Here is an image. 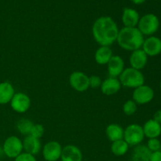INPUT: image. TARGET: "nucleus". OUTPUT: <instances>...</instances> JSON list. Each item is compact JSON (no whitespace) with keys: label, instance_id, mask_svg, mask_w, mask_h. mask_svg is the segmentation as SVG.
Returning a JSON list of instances; mask_svg holds the SVG:
<instances>
[{"label":"nucleus","instance_id":"f257e3e1","mask_svg":"<svg viewBox=\"0 0 161 161\" xmlns=\"http://www.w3.org/2000/svg\"><path fill=\"white\" fill-rule=\"evenodd\" d=\"M119 31L115 20L108 16L98 17L92 26L93 37L100 46L113 45L116 42Z\"/></svg>","mask_w":161,"mask_h":161},{"label":"nucleus","instance_id":"f03ea898","mask_svg":"<svg viewBox=\"0 0 161 161\" xmlns=\"http://www.w3.org/2000/svg\"><path fill=\"white\" fill-rule=\"evenodd\" d=\"M144 39V36L137 27H124L119 31L116 42L123 50L132 52L142 49Z\"/></svg>","mask_w":161,"mask_h":161},{"label":"nucleus","instance_id":"7ed1b4c3","mask_svg":"<svg viewBox=\"0 0 161 161\" xmlns=\"http://www.w3.org/2000/svg\"><path fill=\"white\" fill-rule=\"evenodd\" d=\"M122 86L126 88H135L145 84V76L142 71L137 70L131 67L124 69L119 78Z\"/></svg>","mask_w":161,"mask_h":161},{"label":"nucleus","instance_id":"20e7f679","mask_svg":"<svg viewBox=\"0 0 161 161\" xmlns=\"http://www.w3.org/2000/svg\"><path fill=\"white\" fill-rule=\"evenodd\" d=\"M143 36H153L160 28V20L154 14H146L140 17L138 26Z\"/></svg>","mask_w":161,"mask_h":161},{"label":"nucleus","instance_id":"39448f33","mask_svg":"<svg viewBox=\"0 0 161 161\" xmlns=\"http://www.w3.org/2000/svg\"><path fill=\"white\" fill-rule=\"evenodd\" d=\"M144 131L142 126L138 124H132L124 129V140L129 145V146H138L142 144L145 139Z\"/></svg>","mask_w":161,"mask_h":161},{"label":"nucleus","instance_id":"423d86ee","mask_svg":"<svg viewBox=\"0 0 161 161\" xmlns=\"http://www.w3.org/2000/svg\"><path fill=\"white\" fill-rule=\"evenodd\" d=\"M4 155L8 158L15 159L21 153H23V142L22 140L15 135L9 136L5 140L3 145Z\"/></svg>","mask_w":161,"mask_h":161},{"label":"nucleus","instance_id":"0eeeda50","mask_svg":"<svg viewBox=\"0 0 161 161\" xmlns=\"http://www.w3.org/2000/svg\"><path fill=\"white\" fill-rule=\"evenodd\" d=\"M154 96V90L149 85L143 84L134 89L132 100L135 101L137 105H146L153 100Z\"/></svg>","mask_w":161,"mask_h":161},{"label":"nucleus","instance_id":"6e6552de","mask_svg":"<svg viewBox=\"0 0 161 161\" xmlns=\"http://www.w3.org/2000/svg\"><path fill=\"white\" fill-rule=\"evenodd\" d=\"M69 84L78 92H84L90 88L89 76L80 71H75L69 75Z\"/></svg>","mask_w":161,"mask_h":161},{"label":"nucleus","instance_id":"1a4fd4ad","mask_svg":"<svg viewBox=\"0 0 161 161\" xmlns=\"http://www.w3.org/2000/svg\"><path fill=\"white\" fill-rule=\"evenodd\" d=\"M9 104L11 108L14 112L17 113H24L29 109L31 102L28 94L23 92H17L15 93Z\"/></svg>","mask_w":161,"mask_h":161},{"label":"nucleus","instance_id":"9d476101","mask_svg":"<svg viewBox=\"0 0 161 161\" xmlns=\"http://www.w3.org/2000/svg\"><path fill=\"white\" fill-rule=\"evenodd\" d=\"M62 149L58 142H48L42 147V157L46 161H58L61 159Z\"/></svg>","mask_w":161,"mask_h":161},{"label":"nucleus","instance_id":"9b49d317","mask_svg":"<svg viewBox=\"0 0 161 161\" xmlns=\"http://www.w3.org/2000/svg\"><path fill=\"white\" fill-rule=\"evenodd\" d=\"M142 49L148 57L158 56L161 53V39L155 36H149L144 39Z\"/></svg>","mask_w":161,"mask_h":161},{"label":"nucleus","instance_id":"f8f14e48","mask_svg":"<svg viewBox=\"0 0 161 161\" xmlns=\"http://www.w3.org/2000/svg\"><path fill=\"white\" fill-rule=\"evenodd\" d=\"M125 63L124 59L119 55H113L108 63L107 64L108 73L109 77L119 78L125 69Z\"/></svg>","mask_w":161,"mask_h":161},{"label":"nucleus","instance_id":"ddd939ff","mask_svg":"<svg viewBox=\"0 0 161 161\" xmlns=\"http://www.w3.org/2000/svg\"><path fill=\"white\" fill-rule=\"evenodd\" d=\"M148 58L149 57L143 51L142 49L132 51L129 58V63H130V67L137 70L142 71L147 64Z\"/></svg>","mask_w":161,"mask_h":161},{"label":"nucleus","instance_id":"4468645a","mask_svg":"<svg viewBox=\"0 0 161 161\" xmlns=\"http://www.w3.org/2000/svg\"><path fill=\"white\" fill-rule=\"evenodd\" d=\"M122 85L118 78L108 77L105 80H102L101 85V91L102 94L106 96H112L117 94L120 91Z\"/></svg>","mask_w":161,"mask_h":161},{"label":"nucleus","instance_id":"2eb2a0df","mask_svg":"<svg viewBox=\"0 0 161 161\" xmlns=\"http://www.w3.org/2000/svg\"><path fill=\"white\" fill-rule=\"evenodd\" d=\"M61 160V161H83V153L76 146L68 145L63 147Z\"/></svg>","mask_w":161,"mask_h":161},{"label":"nucleus","instance_id":"dca6fc26","mask_svg":"<svg viewBox=\"0 0 161 161\" xmlns=\"http://www.w3.org/2000/svg\"><path fill=\"white\" fill-rule=\"evenodd\" d=\"M122 22L124 27L135 28L138 26L140 16L138 11L132 8H125L122 14Z\"/></svg>","mask_w":161,"mask_h":161},{"label":"nucleus","instance_id":"f3484780","mask_svg":"<svg viewBox=\"0 0 161 161\" xmlns=\"http://www.w3.org/2000/svg\"><path fill=\"white\" fill-rule=\"evenodd\" d=\"M23 142V149L25 153L31 154V155H37L39 153L42 149V145H41L40 139L36 138L31 135H27L24 140Z\"/></svg>","mask_w":161,"mask_h":161},{"label":"nucleus","instance_id":"a211bd4d","mask_svg":"<svg viewBox=\"0 0 161 161\" xmlns=\"http://www.w3.org/2000/svg\"><path fill=\"white\" fill-rule=\"evenodd\" d=\"M143 131L146 138H158L161 135V124L150 119L146 121L142 126Z\"/></svg>","mask_w":161,"mask_h":161},{"label":"nucleus","instance_id":"6ab92c4d","mask_svg":"<svg viewBox=\"0 0 161 161\" xmlns=\"http://www.w3.org/2000/svg\"><path fill=\"white\" fill-rule=\"evenodd\" d=\"M113 56V50L110 47L100 46L94 53V60L97 64L100 65H105L108 64Z\"/></svg>","mask_w":161,"mask_h":161},{"label":"nucleus","instance_id":"aec40b11","mask_svg":"<svg viewBox=\"0 0 161 161\" xmlns=\"http://www.w3.org/2000/svg\"><path fill=\"white\" fill-rule=\"evenodd\" d=\"M15 94L14 86L9 82L0 83V105H6L10 102Z\"/></svg>","mask_w":161,"mask_h":161},{"label":"nucleus","instance_id":"412c9836","mask_svg":"<svg viewBox=\"0 0 161 161\" xmlns=\"http://www.w3.org/2000/svg\"><path fill=\"white\" fill-rule=\"evenodd\" d=\"M124 129L117 124H108L105 128V135L111 142L124 139Z\"/></svg>","mask_w":161,"mask_h":161},{"label":"nucleus","instance_id":"4be33fe9","mask_svg":"<svg viewBox=\"0 0 161 161\" xmlns=\"http://www.w3.org/2000/svg\"><path fill=\"white\" fill-rule=\"evenodd\" d=\"M151 152L145 145L135 146L131 153L132 161H149Z\"/></svg>","mask_w":161,"mask_h":161},{"label":"nucleus","instance_id":"5701e85b","mask_svg":"<svg viewBox=\"0 0 161 161\" xmlns=\"http://www.w3.org/2000/svg\"><path fill=\"white\" fill-rule=\"evenodd\" d=\"M129 145L124 139L113 142L111 145V152L116 157L124 156L129 150Z\"/></svg>","mask_w":161,"mask_h":161},{"label":"nucleus","instance_id":"b1692460","mask_svg":"<svg viewBox=\"0 0 161 161\" xmlns=\"http://www.w3.org/2000/svg\"><path fill=\"white\" fill-rule=\"evenodd\" d=\"M33 125H34V124H33L32 121L26 119V118H23L17 123V129L20 135L27 136V135H30V132H31Z\"/></svg>","mask_w":161,"mask_h":161},{"label":"nucleus","instance_id":"393cba45","mask_svg":"<svg viewBox=\"0 0 161 161\" xmlns=\"http://www.w3.org/2000/svg\"><path fill=\"white\" fill-rule=\"evenodd\" d=\"M137 110H138V105L132 99H129L123 105V112L127 116H133Z\"/></svg>","mask_w":161,"mask_h":161},{"label":"nucleus","instance_id":"a878e982","mask_svg":"<svg viewBox=\"0 0 161 161\" xmlns=\"http://www.w3.org/2000/svg\"><path fill=\"white\" fill-rule=\"evenodd\" d=\"M44 132H45V128H44V127L42 124H34L29 135H31V136L35 137V138L40 139L43 136Z\"/></svg>","mask_w":161,"mask_h":161},{"label":"nucleus","instance_id":"bb28decb","mask_svg":"<svg viewBox=\"0 0 161 161\" xmlns=\"http://www.w3.org/2000/svg\"><path fill=\"white\" fill-rule=\"evenodd\" d=\"M146 146L151 153L161 150V142L159 138H149Z\"/></svg>","mask_w":161,"mask_h":161},{"label":"nucleus","instance_id":"cd10ccee","mask_svg":"<svg viewBox=\"0 0 161 161\" xmlns=\"http://www.w3.org/2000/svg\"><path fill=\"white\" fill-rule=\"evenodd\" d=\"M102 83V80L101 77L98 75H93L91 76H89V85L90 88H93V89H97V88L101 87V85Z\"/></svg>","mask_w":161,"mask_h":161},{"label":"nucleus","instance_id":"c85d7f7f","mask_svg":"<svg viewBox=\"0 0 161 161\" xmlns=\"http://www.w3.org/2000/svg\"><path fill=\"white\" fill-rule=\"evenodd\" d=\"M14 161H37L34 155L23 152L14 159Z\"/></svg>","mask_w":161,"mask_h":161},{"label":"nucleus","instance_id":"c756f323","mask_svg":"<svg viewBox=\"0 0 161 161\" xmlns=\"http://www.w3.org/2000/svg\"><path fill=\"white\" fill-rule=\"evenodd\" d=\"M149 161H161V150L151 153Z\"/></svg>","mask_w":161,"mask_h":161},{"label":"nucleus","instance_id":"7c9ffc66","mask_svg":"<svg viewBox=\"0 0 161 161\" xmlns=\"http://www.w3.org/2000/svg\"><path fill=\"white\" fill-rule=\"evenodd\" d=\"M153 119H154L155 121H157V123L161 124V109L157 110L153 115Z\"/></svg>","mask_w":161,"mask_h":161},{"label":"nucleus","instance_id":"2f4dec72","mask_svg":"<svg viewBox=\"0 0 161 161\" xmlns=\"http://www.w3.org/2000/svg\"><path fill=\"white\" fill-rule=\"evenodd\" d=\"M146 1V0H131L132 3H133L134 4H135V5L143 4V3H144Z\"/></svg>","mask_w":161,"mask_h":161},{"label":"nucleus","instance_id":"473e14b6","mask_svg":"<svg viewBox=\"0 0 161 161\" xmlns=\"http://www.w3.org/2000/svg\"><path fill=\"white\" fill-rule=\"evenodd\" d=\"M2 155H4V153H3V146H0V157H1Z\"/></svg>","mask_w":161,"mask_h":161},{"label":"nucleus","instance_id":"72a5a7b5","mask_svg":"<svg viewBox=\"0 0 161 161\" xmlns=\"http://www.w3.org/2000/svg\"><path fill=\"white\" fill-rule=\"evenodd\" d=\"M160 91H161V80H160Z\"/></svg>","mask_w":161,"mask_h":161},{"label":"nucleus","instance_id":"f704fd0d","mask_svg":"<svg viewBox=\"0 0 161 161\" xmlns=\"http://www.w3.org/2000/svg\"><path fill=\"white\" fill-rule=\"evenodd\" d=\"M153 1H159V0H153Z\"/></svg>","mask_w":161,"mask_h":161},{"label":"nucleus","instance_id":"c9c22d12","mask_svg":"<svg viewBox=\"0 0 161 161\" xmlns=\"http://www.w3.org/2000/svg\"><path fill=\"white\" fill-rule=\"evenodd\" d=\"M0 161H1V160H0Z\"/></svg>","mask_w":161,"mask_h":161}]
</instances>
